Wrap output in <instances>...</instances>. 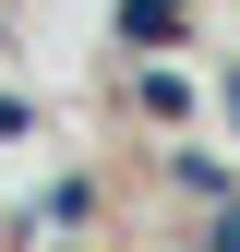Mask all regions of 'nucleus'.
<instances>
[{
	"mask_svg": "<svg viewBox=\"0 0 240 252\" xmlns=\"http://www.w3.org/2000/svg\"><path fill=\"white\" fill-rule=\"evenodd\" d=\"M180 12H192V0H120V36H132V48H168Z\"/></svg>",
	"mask_w": 240,
	"mask_h": 252,
	"instance_id": "nucleus-1",
	"label": "nucleus"
},
{
	"mask_svg": "<svg viewBox=\"0 0 240 252\" xmlns=\"http://www.w3.org/2000/svg\"><path fill=\"white\" fill-rule=\"evenodd\" d=\"M132 108H144V120H180V108H192V84L156 60V72H132Z\"/></svg>",
	"mask_w": 240,
	"mask_h": 252,
	"instance_id": "nucleus-2",
	"label": "nucleus"
},
{
	"mask_svg": "<svg viewBox=\"0 0 240 252\" xmlns=\"http://www.w3.org/2000/svg\"><path fill=\"white\" fill-rule=\"evenodd\" d=\"M24 120H36V108H24V96H0V132H24Z\"/></svg>",
	"mask_w": 240,
	"mask_h": 252,
	"instance_id": "nucleus-3",
	"label": "nucleus"
},
{
	"mask_svg": "<svg viewBox=\"0 0 240 252\" xmlns=\"http://www.w3.org/2000/svg\"><path fill=\"white\" fill-rule=\"evenodd\" d=\"M216 252H240V204H228V216H216Z\"/></svg>",
	"mask_w": 240,
	"mask_h": 252,
	"instance_id": "nucleus-4",
	"label": "nucleus"
}]
</instances>
